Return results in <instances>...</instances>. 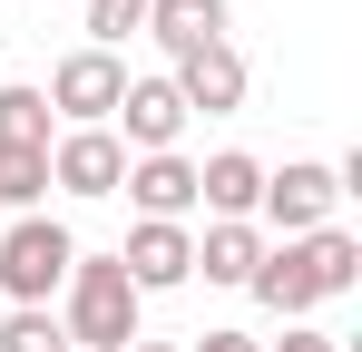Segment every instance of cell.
<instances>
[{
    "label": "cell",
    "mask_w": 362,
    "mask_h": 352,
    "mask_svg": "<svg viewBox=\"0 0 362 352\" xmlns=\"http://www.w3.org/2000/svg\"><path fill=\"white\" fill-rule=\"evenodd\" d=\"M0 352H69V333L49 323V303H0Z\"/></svg>",
    "instance_id": "cell-15"
},
{
    "label": "cell",
    "mask_w": 362,
    "mask_h": 352,
    "mask_svg": "<svg viewBox=\"0 0 362 352\" xmlns=\"http://www.w3.org/2000/svg\"><path fill=\"white\" fill-rule=\"evenodd\" d=\"M147 40L167 59H196L226 40V0H147Z\"/></svg>",
    "instance_id": "cell-11"
},
{
    "label": "cell",
    "mask_w": 362,
    "mask_h": 352,
    "mask_svg": "<svg viewBox=\"0 0 362 352\" xmlns=\"http://www.w3.org/2000/svg\"><path fill=\"white\" fill-rule=\"evenodd\" d=\"M118 264H127L137 293H167V284L196 274V235H186V225H137V235L118 245Z\"/></svg>",
    "instance_id": "cell-8"
},
{
    "label": "cell",
    "mask_w": 362,
    "mask_h": 352,
    "mask_svg": "<svg viewBox=\"0 0 362 352\" xmlns=\"http://www.w3.org/2000/svg\"><path fill=\"white\" fill-rule=\"evenodd\" d=\"M118 186L137 196V225H177L186 206H196V167H186L177 147H167V157H137V167H127Z\"/></svg>",
    "instance_id": "cell-9"
},
{
    "label": "cell",
    "mask_w": 362,
    "mask_h": 352,
    "mask_svg": "<svg viewBox=\"0 0 362 352\" xmlns=\"http://www.w3.org/2000/svg\"><path fill=\"white\" fill-rule=\"evenodd\" d=\"M255 264H264V235L255 225H206V245H196L206 284H255Z\"/></svg>",
    "instance_id": "cell-13"
},
{
    "label": "cell",
    "mask_w": 362,
    "mask_h": 352,
    "mask_svg": "<svg viewBox=\"0 0 362 352\" xmlns=\"http://www.w3.org/2000/svg\"><path fill=\"white\" fill-rule=\"evenodd\" d=\"M186 352H264V343H255V333H196Z\"/></svg>",
    "instance_id": "cell-19"
},
{
    "label": "cell",
    "mask_w": 362,
    "mask_h": 352,
    "mask_svg": "<svg viewBox=\"0 0 362 352\" xmlns=\"http://www.w3.org/2000/svg\"><path fill=\"white\" fill-rule=\"evenodd\" d=\"M127 30H147V0H88V49H108V59H118Z\"/></svg>",
    "instance_id": "cell-17"
},
{
    "label": "cell",
    "mask_w": 362,
    "mask_h": 352,
    "mask_svg": "<svg viewBox=\"0 0 362 352\" xmlns=\"http://www.w3.org/2000/svg\"><path fill=\"white\" fill-rule=\"evenodd\" d=\"M118 117H127L118 147H137V157H167V147L186 137V98H177V78H127Z\"/></svg>",
    "instance_id": "cell-7"
},
{
    "label": "cell",
    "mask_w": 362,
    "mask_h": 352,
    "mask_svg": "<svg viewBox=\"0 0 362 352\" xmlns=\"http://www.w3.org/2000/svg\"><path fill=\"white\" fill-rule=\"evenodd\" d=\"M40 196H49V147H0V206L40 216Z\"/></svg>",
    "instance_id": "cell-14"
},
{
    "label": "cell",
    "mask_w": 362,
    "mask_h": 352,
    "mask_svg": "<svg viewBox=\"0 0 362 352\" xmlns=\"http://www.w3.org/2000/svg\"><path fill=\"white\" fill-rule=\"evenodd\" d=\"M177 98H186V117L206 108V117H226V108H245V59L216 40V49H196V59H177Z\"/></svg>",
    "instance_id": "cell-10"
},
{
    "label": "cell",
    "mask_w": 362,
    "mask_h": 352,
    "mask_svg": "<svg viewBox=\"0 0 362 352\" xmlns=\"http://www.w3.org/2000/svg\"><path fill=\"white\" fill-rule=\"evenodd\" d=\"M118 176H127L118 127H69V137H49V186H69V196H118Z\"/></svg>",
    "instance_id": "cell-5"
},
{
    "label": "cell",
    "mask_w": 362,
    "mask_h": 352,
    "mask_svg": "<svg viewBox=\"0 0 362 352\" xmlns=\"http://www.w3.org/2000/svg\"><path fill=\"white\" fill-rule=\"evenodd\" d=\"M333 196H343V176H333V167H284V176H264L255 216H264V225L294 245V235H313L323 216H333Z\"/></svg>",
    "instance_id": "cell-6"
},
{
    "label": "cell",
    "mask_w": 362,
    "mask_h": 352,
    "mask_svg": "<svg viewBox=\"0 0 362 352\" xmlns=\"http://www.w3.org/2000/svg\"><path fill=\"white\" fill-rule=\"evenodd\" d=\"M255 196H264V167H255L245 147H226V157H206V167H196V206H216V225H245V216H255Z\"/></svg>",
    "instance_id": "cell-12"
},
{
    "label": "cell",
    "mask_w": 362,
    "mask_h": 352,
    "mask_svg": "<svg viewBox=\"0 0 362 352\" xmlns=\"http://www.w3.org/2000/svg\"><path fill=\"white\" fill-rule=\"evenodd\" d=\"M0 147H49V98L40 88H0Z\"/></svg>",
    "instance_id": "cell-16"
},
{
    "label": "cell",
    "mask_w": 362,
    "mask_h": 352,
    "mask_svg": "<svg viewBox=\"0 0 362 352\" xmlns=\"http://www.w3.org/2000/svg\"><path fill=\"white\" fill-rule=\"evenodd\" d=\"M69 264H78V235L49 225V216H20L0 235V303H49L69 284Z\"/></svg>",
    "instance_id": "cell-3"
},
{
    "label": "cell",
    "mask_w": 362,
    "mask_h": 352,
    "mask_svg": "<svg viewBox=\"0 0 362 352\" xmlns=\"http://www.w3.org/2000/svg\"><path fill=\"white\" fill-rule=\"evenodd\" d=\"M40 98H49V117H69V127H108L118 98H127V69H118L108 49H69L59 69H49Z\"/></svg>",
    "instance_id": "cell-4"
},
{
    "label": "cell",
    "mask_w": 362,
    "mask_h": 352,
    "mask_svg": "<svg viewBox=\"0 0 362 352\" xmlns=\"http://www.w3.org/2000/svg\"><path fill=\"white\" fill-rule=\"evenodd\" d=\"M362 284V245L343 225H313V235H294V245H274V254H264V264H255V303H264V313H284V323H294V313H313V303H323V293H353Z\"/></svg>",
    "instance_id": "cell-1"
},
{
    "label": "cell",
    "mask_w": 362,
    "mask_h": 352,
    "mask_svg": "<svg viewBox=\"0 0 362 352\" xmlns=\"http://www.w3.org/2000/svg\"><path fill=\"white\" fill-rule=\"evenodd\" d=\"M127 352H177V343H147V333H137V343H127Z\"/></svg>",
    "instance_id": "cell-20"
},
{
    "label": "cell",
    "mask_w": 362,
    "mask_h": 352,
    "mask_svg": "<svg viewBox=\"0 0 362 352\" xmlns=\"http://www.w3.org/2000/svg\"><path fill=\"white\" fill-rule=\"evenodd\" d=\"M69 352H127L137 343V303H147V293L127 284V264L118 254H78V264H69Z\"/></svg>",
    "instance_id": "cell-2"
},
{
    "label": "cell",
    "mask_w": 362,
    "mask_h": 352,
    "mask_svg": "<svg viewBox=\"0 0 362 352\" xmlns=\"http://www.w3.org/2000/svg\"><path fill=\"white\" fill-rule=\"evenodd\" d=\"M264 352H343L333 333H313V323H284V343H264Z\"/></svg>",
    "instance_id": "cell-18"
}]
</instances>
